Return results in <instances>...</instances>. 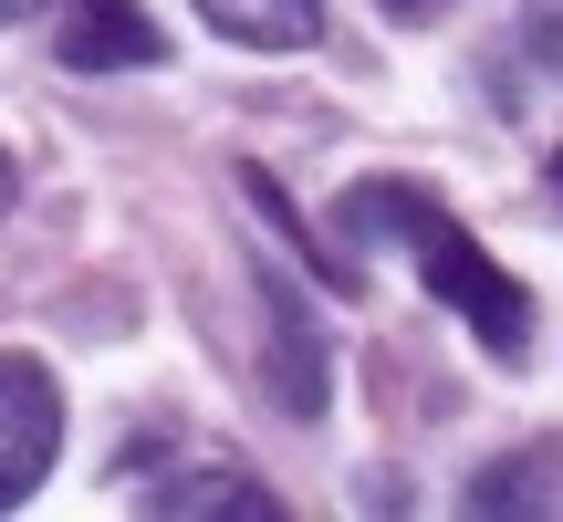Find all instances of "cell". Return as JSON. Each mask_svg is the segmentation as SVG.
<instances>
[{"label": "cell", "mask_w": 563, "mask_h": 522, "mask_svg": "<svg viewBox=\"0 0 563 522\" xmlns=\"http://www.w3.org/2000/svg\"><path fill=\"white\" fill-rule=\"evenodd\" d=\"M63 449V387L42 356H0V512L32 502Z\"/></svg>", "instance_id": "2"}, {"label": "cell", "mask_w": 563, "mask_h": 522, "mask_svg": "<svg viewBox=\"0 0 563 522\" xmlns=\"http://www.w3.org/2000/svg\"><path fill=\"white\" fill-rule=\"evenodd\" d=\"M344 230H386V241H407V251H418V272H428V293H439V303H449V314H460L501 366L532 345V293H522V282H511L481 241H470V230L449 220L428 188H407V178L355 188V199H344Z\"/></svg>", "instance_id": "1"}, {"label": "cell", "mask_w": 563, "mask_h": 522, "mask_svg": "<svg viewBox=\"0 0 563 522\" xmlns=\"http://www.w3.org/2000/svg\"><path fill=\"white\" fill-rule=\"evenodd\" d=\"M553 188H563V157H553Z\"/></svg>", "instance_id": "9"}, {"label": "cell", "mask_w": 563, "mask_h": 522, "mask_svg": "<svg viewBox=\"0 0 563 522\" xmlns=\"http://www.w3.org/2000/svg\"><path fill=\"white\" fill-rule=\"evenodd\" d=\"M386 11H439V0H386Z\"/></svg>", "instance_id": "8"}, {"label": "cell", "mask_w": 563, "mask_h": 522, "mask_svg": "<svg viewBox=\"0 0 563 522\" xmlns=\"http://www.w3.org/2000/svg\"><path fill=\"white\" fill-rule=\"evenodd\" d=\"M157 512H272V491L241 481V470H199V481H167Z\"/></svg>", "instance_id": "6"}, {"label": "cell", "mask_w": 563, "mask_h": 522, "mask_svg": "<svg viewBox=\"0 0 563 522\" xmlns=\"http://www.w3.org/2000/svg\"><path fill=\"white\" fill-rule=\"evenodd\" d=\"M272 293V387H282V407H292V418H313L323 407V345L302 335V303H292V282H262Z\"/></svg>", "instance_id": "4"}, {"label": "cell", "mask_w": 563, "mask_h": 522, "mask_svg": "<svg viewBox=\"0 0 563 522\" xmlns=\"http://www.w3.org/2000/svg\"><path fill=\"white\" fill-rule=\"evenodd\" d=\"M11 188H21V178H11V157H0V209H11Z\"/></svg>", "instance_id": "7"}, {"label": "cell", "mask_w": 563, "mask_h": 522, "mask_svg": "<svg viewBox=\"0 0 563 522\" xmlns=\"http://www.w3.org/2000/svg\"><path fill=\"white\" fill-rule=\"evenodd\" d=\"M63 63L74 74H125V63H157V32H146L136 0H63Z\"/></svg>", "instance_id": "3"}, {"label": "cell", "mask_w": 563, "mask_h": 522, "mask_svg": "<svg viewBox=\"0 0 563 522\" xmlns=\"http://www.w3.org/2000/svg\"><path fill=\"white\" fill-rule=\"evenodd\" d=\"M209 32L251 42V53H302V42L323 32V0H199Z\"/></svg>", "instance_id": "5"}]
</instances>
